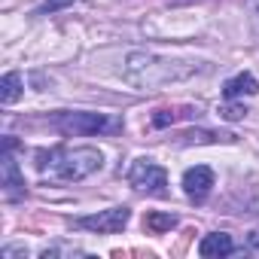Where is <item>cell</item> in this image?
Segmentation results:
<instances>
[{"mask_svg":"<svg viewBox=\"0 0 259 259\" xmlns=\"http://www.w3.org/2000/svg\"><path fill=\"white\" fill-rule=\"evenodd\" d=\"M13 147H16V141L7 138V150H4V192H7L10 201H16V198L25 195V180H22L16 162H13Z\"/></svg>","mask_w":259,"mask_h":259,"instance_id":"cell-7","label":"cell"},{"mask_svg":"<svg viewBox=\"0 0 259 259\" xmlns=\"http://www.w3.org/2000/svg\"><path fill=\"white\" fill-rule=\"evenodd\" d=\"M4 259H13V256H28V250L25 247H4V253H0Z\"/></svg>","mask_w":259,"mask_h":259,"instance_id":"cell-16","label":"cell"},{"mask_svg":"<svg viewBox=\"0 0 259 259\" xmlns=\"http://www.w3.org/2000/svg\"><path fill=\"white\" fill-rule=\"evenodd\" d=\"M171 4H195V0H171Z\"/></svg>","mask_w":259,"mask_h":259,"instance_id":"cell-18","label":"cell"},{"mask_svg":"<svg viewBox=\"0 0 259 259\" xmlns=\"http://www.w3.org/2000/svg\"><path fill=\"white\" fill-rule=\"evenodd\" d=\"M183 189L192 201H204L207 192L213 189V171L207 165H195V168H186L183 174Z\"/></svg>","mask_w":259,"mask_h":259,"instance_id":"cell-6","label":"cell"},{"mask_svg":"<svg viewBox=\"0 0 259 259\" xmlns=\"http://www.w3.org/2000/svg\"><path fill=\"white\" fill-rule=\"evenodd\" d=\"M232 250H235V244H232V235H226V232L204 235L198 244V256H204V259H220V256H229Z\"/></svg>","mask_w":259,"mask_h":259,"instance_id":"cell-8","label":"cell"},{"mask_svg":"<svg viewBox=\"0 0 259 259\" xmlns=\"http://www.w3.org/2000/svg\"><path fill=\"white\" fill-rule=\"evenodd\" d=\"M128 220H132V210L128 207H110V210H98L92 217L76 220V226L89 229V232H98V235H116L128 226Z\"/></svg>","mask_w":259,"mask_h":259,"instance_id":"cell-5","label":"cell"},{"mask_svg":"<svg viewBox=\"0 0 259 259\" xmlns=\"http://www.w3.org/2000/svg\"><path fill=\"white\" fill-rule=\"evenodd\" d=\"M220 116L229 119V122H238V119L247 116V107L244 104H226V107H220Z\"/></svg>","mask_w":259,"mask_h":259,"instance_id":"cell-13","label":"cell"},{"mask_svg":"<svg viewBox=\"0 0 259 259\" xmlns=\"http://www.w3.org/2000/svg\"><path fill=\"white\" fill-rule=\"evenodd\" d=\"M256 10H259V0H256Z\"/></svg>","mask_w":259,"mask_h":259,"instance_id":"cell-19","label":"cell"},{"mask_svg":"<svg viewBox=\"0 0 259 259\" xmlns=\"http://www.w3.org/2000/svg\"><path fill=\"white\" fill-rule=\"evenodd\" d=\"M189 70H177L174 61H165V58H156L147 52H132L128 55V67H125L128 82H135L141 89H156V85H165V82L180 79Z\"/></svg>","mask_w":259,"mask_h":259,"instance_id":"cell-2","label":"cell"},{"mask_svg":"<svg viewBox=\"0 0 259 259\" xmlns=\"http://www.w3.org/2000/svg\"><path fill=\"white\" fill-rule=\"evenodd\" d=\"M259 92V82H256V76L253 73H235L232 79H226V85H223V95L229 98V101H235V98H244V95H256Z\"/></svg>","mask_w":259,"mask_h":259,"instance_id":"cell-9","label":"cell"},{"mask_svg":"<svg viewBox=\"0 0 259 259\" xmlns=\"http://www.w3.org/2000/svg\"><path fill=\"white\" fill-rule=\"evenodd\" d=\"M22 98V76L13 70V73H7L4 79H0V101L4 104H16Z\"/></svg>","mask_w":259,"mask_h":259,"instance_id":"cell-10","label":"cell"},{"mask_svg":"<svg viewBox=\"0 0 259 259\" xmlns=\"http://www.w3.org/2000/svg\"><path fill=\"white\" fill-rule=\"evenodd\" d=\"M128 183H132L138 192L147 195H168V171L162 165H156L153 159H138L132 168H128Z\"/></svg>","mask_w":259,"mask_h":259,"instance_id":"cell-4","label":"cell"},{"mask_svg":"<svg viewBox=\"0 0 259 259\" xmlns=\"http://www.w3.org/2000/svg\"><path fill=\"white\" fill-rule=\"evenodd\" d=\"M55 125L64 135H76V138H89V135H104V132H119L122 122L110 119L104 113H58Z\"/></svg>","mask_w":259,"mask_h":259,"instance_id":"cell-3","label":"cell"},{"mask_svg":"<svg viewBox=\"0 0 259 259\" xmlns=\"http://www.w3.org/2000/svg\"><path fill=\"white\" fill-rule=\"evenodd\" d=\"M220 138H232V135H213V132H186L183 144H217Z\"/></svg>","mask_w":259,"mask_h":259,"instance_id":"cell-12","label":"cell"},{"mask_svg":"<svg viewBox=\"0 0 259 259\" xmlns=\"http://www.w3.org/2000/svg\"><path fill=\"white\" fill-rule=\"evenodd\" d=\"M250 247H253V250H259V232H253V235H250Z\"/></svg>","mask_w":259,"mask_h":259,"instance_id":"cell-17","label":"cell"},{"mask_svg":"<svg viewBox=\"0 0 259 259\" xmlns=\"http://www.w3.org/2000/svg\"><path fill=\"white\" fill-rule=\"evenodd\" d=\"M174 122V113L171 110H156V116H153V125L156 128H168Z\"/></svg>","mask_w":259,"mask_h":259,"instance_id":"cell-14","label":"cell"},{"mask_svg":"<svg viewBox=\"0 0 259 259\" xmlns=\"http://www.w3.org/2000/svg\"><path fill=\"white\" fill-rule=\"evenodd\" d=\"M104 156L95 147H58V150H40L37 153V168L43 177L58 180V183H76L101 171Z\"/></svg>","mask_w":259,"mask_h":259,"instance_id":"cell-1","label":"cell"},{"mask_svg":"<svg viewBox=\"0 0 259 259\" xmlns=\"http://www.w3.org/2000/svg\"><path fill=\"white\" fill-rule=\"evenodd\" d=\"M144 226H147L150 232L162 235V232H171V229L177 226V217H174V213H159V210H153V213H147Z\"/></svg>","mask_w":259,"mask_h":259,"instance_id":"cell-11","label":"cell"},{"mask_svg":"<svg viewBox=\"0 0 259 259\" xmlns=\"http://www.w3.org/2000/svg\"><path fill=\"white\" fill-rule=\"evenodd\" d=\"M73 0H46V4L40 7V13H55V10H64V7H70Z\"/></svg>","mask_w":259,"mask_h":259,"instance_id":"cell-15","label":"cell"}]
</instances>
